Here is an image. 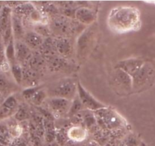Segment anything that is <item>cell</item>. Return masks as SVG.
<instances>
[{
  "label": "cell",
  "mask_w": 155,
  "mask_h": 146,
  "mask_svg": "<svg viewBox=\"0 0 155 146\" xmlns=\"http://www.w3.org/2000/svg\"><path fill=\"white\" fill-rule=\"evenodd\" d=\"M108 20L114 30L127 31L136 27L139 21V12L133 7L117 8L110 13Z\"/></svg>",
  "instance_id": "obj_1"
},
{
  "label": "cell",
  "mask_w": 155,
  "mask_h": 146,
  "mask_svg": "<svg viewBox=\"0 0 155 146\" xmlns=\"http://www.w3.org/2000/svg\"><path fill=\"white\" fill-rule=\"evenodd\" d=\"M45 91L48 98H61L72 101L77 95V82L69 77L60 79Z\"/></svg>",
  "instance_id": "obj_2"
},
{
  "label": "cell",
  "mask_w": 155,
  "mask_h": 146,
  "mask_svg": "<svg viewBox=\"0 0 155 146\" xmlns=\"http://www.w3.org/2000/svg\"><path fill=\"white\" fill-rule=\"evenodd\" d=\"M133 92L139 93L152 84L155 79V67L151 62L145 61L143 66L132 77Z\"/></svg>",
  "instance_id": "obj_3"
},
{
  "label": "cell",
  "mask_w": 155,
  "mask_h": 146,
  "mask_svg": "<svg viewBox=\"0 0 155 146\" xmlns=\"http://www.w3.org/2000/svg\"><path fill=\"white\" fill-rule=\"evenodd\" d=\"M110 84L113 90L122 96L133 92V79L125 71L118 68H115L110 75Z\"/></svg>",
  "instance_id": "obj_4"
},
{
  "label": "cell",
  "mask_w": 155,
  "mask_h": 146,
  "mask_svg": "<svg viewBox=\"0 0 155 146\" xmlns=\"http://www.w3.org/2000/svg\"><path fill=\"white\" fill-rule=\"evenodd\" d=\"M95 118L98 124L106 130L119 129L125 124L122 117L116 111L107 107L95 111Z\"/></svg>",
  "instance_id": "obj_5"
},
{
  "label": "cell",
  "mask_w": 155,
  "mask_h": 146,
  "mask_svg": "<svg viewBox=\"0 0 155 146\" xmlns=\"http://www.w3.org/2000/svg\"><path fill=\"white\" fill-rule=\"evenodd\" d=\"M96 41V31L92 28L85 30L79 36L77 42V58L80 60L89 56Z\"/></svg>",
  "instance_id": "obj_6"
},
{
  "label": "cell",
  "mask_w": 155,
  "mask_h": 146,
  "mask_svg": "<svg viewBox=\"0 0 155 146\" xmlns=\"http://www.w3.org/2000/svg\"><path fill=\"white\" fill-rule=\"evenodd\" d=\"M77 96L80 98L84 108L88 111L95 112L107 107L105 105L96 99L90 92H88L79 81L77 82Z\"/></svg>",
  "instance_id": "obj_7"
},
{
  "label": "cell",
  "mask_w": 155,
  "mask_h": 146,
  "mask_svg": "<svg viewBox=\"0 0 155 146\" xmlns=\"http://www.w3.org/2000/svg\"><path fill=\"white\" fill-rule=\"evenodd\" d=\"M49 28L51 33L58 37H66L68 33H71L73 25L67 18L64 17H54L51 21Z\"/></svg>",
  "instance_id": "obj_8"
},
{
  "label": "cell",
  "mask_w": 155,
  "mask_h": 146,
  "mask_svg": "<svg viewBox=\"0 0 155 146\" xmlns=\"http://www.w3.org/2000/svg\"><path fill=\"white\" fill-rule=\"evenodd\" d=\"M20 105L14 95L5 98L0 105V122L15 116Z\"/></svg>",
  "instance_id": "obj_9"
},
{
  "label": "cell",
  "mask_w": 155,
  "mask_h": 146,
  "mask_svg": "<svg viewBox=\"0 0 155 146\" xmlns=\"http://www.w3.org/2000/svg\"><path fill=\"white\" fill-rule=\"evenodd\" d=\"M72 101L61 98H49L48 106L50 111L54 115H61L69 114Z\"/></svg>",
  "instance_id": "obj_10"
},
{
  "label": "cell",
  "mask_w": 155,
  "mask_h": 146,
  "mask_svg": "<svg viewBox=\"0 0 155 146\" xmlns=\"http://www.w3.org/2000/svg\"><path fill=\"white\" fill-rule=\"evenodd\" d=\"M145 61H145L144 59L139 58L124 59V60L118 62L116 68L123 70L127 74H128L130 77H133L143 66Z\"/></svg>",
  "instance_id": "obj_11"
},
{
  "label": "cell",
  "mask_w": 155,
  "mask_h": 146,
  "mask_svg": "<svg viewBox=\"0 0 155 146\" xmlns=\"http://www.w3.org/2000/svg\"><path fill=\"white\" fill-rule=\"evenodd\" d=\"M15 48L17 62L22 67L25 66L33 55L32 50L23 41H15Z\"/></svg>",
  "instance_id": "obj_12"
},
{
  "label": "cell",
  "mask_w": 155,
  "mask_h": 146,
  "mask_svg": "<svg viewBox=\"0 0 155 146\" xmlns=\"http://www.w3.org/2000/svg\"><path fill=\"white\" fill-rule=\"evenodd\" d=\"M17 84L7 76L6 73L0 72V93L3 97L10 96L13 95L17 89Z\"/></svg>",
  "instance_id": "obj_13"
},
{
  "label": "cell",
  "mask_w": 155,
  "mask_h": 146,
  "mask_svg": "<svg viewBox=\"0 0 155 146\" xmlns=\"http://www.w3.org/2000/svg\"><path fill=\"white\" fill-rule=\"evenodd\" d=\"M39 74L29 67H23V80L21 85H24L27 88L38 86Z\"/></svg>",
  "instance_id": "obj_14"
},
{
  "label": "cell",
  "mask_w": 155,
  "mask_h": 146,
  "mask_svg": "<svg viewBox=\"0 0 155 146\" xmlns=\"http://www.w3.org/2000/svg\"><path fill=\"white\" fill-rule=\"evenodd\" d=\"M54 45L58 55L62 58H68L72 53V45L67 37H58L54 39Z\"/></svg>",
  "instance_id": "obj_15"
},
{
  "label": "cell",
  "mask_w": 155,
  "mask_h": 146,
  "mask_svg": "<svg viewBox=\"0 0 155 146\" xmlns=\"http://www.w3.org/2000/svg\"><path fill=\"white\" fill-rule=\"evenodd\" d=\"M76 20L84 25H90L95 21V15L91 9L86 7L77 8L74 13Z\"/></svg>",
  "instance_id": "obj_16"
},
{
  "label": "cell",
  "mask_w": 155,
  "mask_h": 146,
  "mask_svg": "<svg viewBox=\"0 0 155 146\" xmlns=\"http://www.w3.org/2000/svg\"><path fill=\"white\" fill-rule=\"evenodd\" d=\"M44 40L45 39L37 33L35 31H30L25 33L23 42L31 50H39Z\"/></svg>",
  "instance_id": "obj_17"
},
{
  "label": "cell",
  "mask_w": 155,
  "mask_h": 146,
  "mask_svg": "<svg viewBox=\"0 0 155 146\" xmlns=\"http://www.w3.org/2000/svg\"><path fill=\"white\" fill-rule=\"evenodd\" d=\"M12 30L15 41H23L25 36L24 24L20 16L15 14L12 15Z\"/></svg>",
  "instance_id": "obj_18"
},
{
  "label": "cell",
  "mask_w": 155,
  "mask_h": 146,
  "mask_svg": "<svg viewBox=\"0 0 155 146\" xmlns=\"http://www.w3.org/2000/svg\"><path fill=\"white\" fill-rule=\"evenodd\" d=\"M46 65L47 62L45 58L40 53H36V54L32 55L28 63L25 66L29 67V68L34 70L35 71H36V72H38L39 74V72H41V71H42L45 69Z\"/></svg>",
  "instance_id": "obj_19"
},
{
  "label": "cell",
  "mask_w": 155,
  "mask_h": 146,
  "mask_svg": "<svg viewBox=\"0 0 155 146\" xmlns=\"http://www.w3.org/2000/svg\"><path fill=\"white\" fill-rule=\"evenodd\" d=\"M68 136L71 139V141L77 142H81L86 139V132L84 129L81 127H73L70 130L68 133Z\"/></svg>",
  "instance_id": "obj_20"
},
{
  "label": "cell",
  "mask_w": 155,
  "mask_h": 146,
  "mask_svg": "<svg viewBox=\"0 0 155 146\" xmlns=\"http://www.w3.org/2000/svg\"><path fill=\"white\" fill-rule=\"evenodd\" d=\"M47 97H48V95H47L46 91L42 89V87H39L36 91V92L32 95L29 101L34 105L39 106L43 103V101L46 99Z\"/></svg>",
  "instance_id": "obj_21"
},
{
  "label": "cell",
  "mask_w": 155,
  "mask_h": 146,
  "mask_svg": "<svg viewBox=\"0 0 155 146\" xmlns=\"http://www.w3.org/2000/svg\"><path fill=\"white\" fill-rule=\"evenodd\" d=\"M36 10L35 8L33 7V5L30 4V3H25V4H20L18 5H17L15 8V15H27V16H30L32 14V12H33Z\"/></svg>",
  "instance_id": "obj_22"
},
{
  "label": "cell",
  "mask_w": 155,
  "mask_h": 146,
  "mask_svg": "<svg viewBox=\"0 0 155 146\" xmlns=\"http://www.w3.org/2000/svg\"><path fill=\"white\" fill-rule=\"evenodd\" d=\"M11 73L15 83L21 86L23 80V67L18 63L12 65L11 66Z\"/></svg>",
  "instance_id": "obj_23"
},
{
  "label": "cell",
  "mask_w": 155,
  "mask_h": 146,
  "mask_svg": "<svg viewBox=\"0 0 155 146\" xmlns=\"http://www.w3.org/2000/svg\"><path fill=\"white\" fill-rule=\"evenodd\" d=\"M15 118L18 121H24L30 118V113L29 109L25 105H19L16 114H15Z\"/></svg>",
  "instance_id": "obj_24"
},
{
  "label": "cell",
  "mask_w": 155,
  "mask_h": 146,
  "mask_svg": "<svg viewBox=\"0 0 155 146\" xmlns=\"http://www.w3.org/2000/svg\"><path fill=\"white\" fill-rule=\"evenodd\" d=\"M36 33H37L38 34H39L40 36H42L44 39H46V38L50 37V34L51 33V30H50L49 26L46 25V24H37L35 26V30Z\"/></svg>",
  "instance_id": "obj_25"
},
{
  "label": "cell",
  "mask_w": 155,
  "mask_h": 146,
  "mask_svg": "<svg viewBox=\"0 0 155 146\" xmlns=\"http://www.w3.org/2000/svg\"><path fill=\"white\" fill-rule=\"evenodd\" d=\"M83 108H84V107H83V104L77 95L75 98L72 101V104H71V107L69 111L70 116H74V115L77 114L79 112L83 111Z\"/></svg>",
  "instance_id": "obj_26"
},
{
  "label": "cell",
  "mask_w": 155,
  "mask_h": 146,
  "mask_svg": "<svg viewBox=\"0 0 155 146\" xmlns=\"http://www.w3.org/2000/svg\"><path fill=\"white\" fill-rule=\"evenodd\" d=\"M119 146H140L139 139L135 135H130L124 141L120 142Z\"/></svg>",
  "instance_id": "obj_27"
},
{
  "label": "cell",
  "mask_w": 155,
  "mask_h": 146,
  "mask_svg": "<svg viewBox=\"0 0 155 146\" xmlns=\"http://www.w3.org/2000/svg\"><path fill=\"white\" fill-rule=\"evenodd\" d=\"M9 146H31L30 145V142L25 139L24 138L22 137H18L14 139L12 141L11 144Z\"/></svg>",
  "instance_id": "obj_28"
},
{
  "label": "cell",
  "mask_w": 155,
  "mask_h": 146,
  "mask_svg": "<svg viewBox=\"0 0 155 146\" xmlns=\"http://www.w3.org/2000/svg\"><path fill=\"white\" fill-rule=\"evenodd\" d=\"M86 146H99V145H98V143H97V142H89V144H87Z\"/></svg>",
  "instance_id": "obj_29"
},
{
  "label": "cell",
  "mask_w": 155,
  "mask_h": 146,
  "mask_svg": "<svg viewBox=\"0 0 155 146\" xmlns=\"http://www.w3.org/2000/svg\"><path fill=\"white\" fill-rule=\"evenodd\" d=\"M1 35H2V30L1 25H0V36H1Z\"/></svg>",
  "instance_id": "obj_30"
},
{
  "label": "cell",
  "mask_w": 155,
  "mask_h": 146,
  "mask_svg": "<svg viewBox=\"0 0 155 146\" xmlns=\"http://www.w3.org/2000/svg\"><path fill=\"white\" fill-rule=\"evenodd\" d=\"M2 97H3V96H2V94L0 93V100H1V98H2Z\"/></svg>",
  "instance_id": "obj_31"
},
{
  "label": "cell",
  "mask_w": 155,
  "mask_h": 146,
  "mask_svg": "<svg viewBox=\"0 0 155 146\" xmlns=\"http://www.w3.org/2000/svg\"><path fill=\"white\" fill-rule=\"evenodd\" d=\"M140 146H145V145H144V144L143 143H142V144H141V145H140Z\"/></svg>",
  "instance_id": "obj_32"
}]
</instances>
